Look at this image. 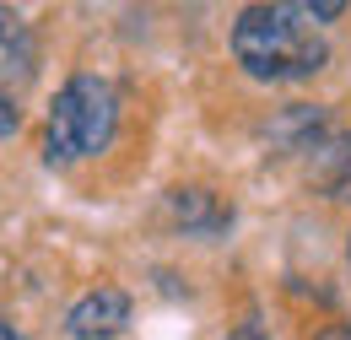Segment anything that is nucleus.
Here are the masks:
<instances>
[{"mask_svg": "<svg viewBox=\"0 0 351 340\" xmlns=\"http://www.w3.org/2000/svg\"><path fill=\"white\" fill-rule=\"evenodd\" d=\"M319 340H351V324H330V330H324Z\"/></svg>", "mask_w": 351, "mask_h": 340, "instance_id": "8", "label": "nucleus"}, {"mask_svg": "<svg viewBox=\"0 0 351 340\" xmlns=\"http://www.w3.org/2000/svg\"><path fill=\"white\" fill-rule=\"evenodd\" d=\"M125 324H130V298H125L119 287L87 292V298L71 308V319H65V330L76 340H108V335H119Z\"/></svg>", "mask_w": 351, "mask_h": 340, "instance_id": "3", "label": "nucleus"}, {"mask_svg": "<svg viewBox=\"0 0 351 340\" xmlns=\"http://www.w3.org/2000/svg\"><path fill=\"white\" fill-rule=\"evenodd\" d=\"M33 65H38V49H33L27 22L0 5V97L16 103V92L33 82Z\"/></svg>", "mask_w": 351, "mask_h": 340, "instance_id": "4", "label": "nucleus"}, {"mask_svg": "<svg viewBox=\"0 0 351 340\" xmlns=\"http://www.w3.org/2000/svg\"><path fill=\"white\" fill-rule=\"evenodd\" d=\"M119 125V97L103 76H71L60 86L54 108H49V157L76 162V157H97Z\"/></svg>", "mask_w": 351, "mask_h": 340, "instance_id": "2", "label": "nucleus"}, {"mask_svg": "<svg viewBox=\"0 0 351 340\" xmlns=\"http://www.w3.org/2000/svg\"><path fill=\"white\" fill-rule=\"evenodd\" d=\"M0 340H22V330H16V324H5V319H0Z\"/></svg>", "mask_w": 351, "mask_h": 340, "instance_id": "10", "label": "nucleus"}, {"mask_svg": "<svg viewBox=\"0 0 351 340\" xmlns=\"http://www.w3.org/2000/svg\"><path fill=\"white\" fill-rule=\"evenodd\" d=\"M178 216H184L189 227H217V221H221V216H211L206 189H178Z\"/></svg>", "mask_w": 351, "mask_h": 340, "instance_id": "6", "label": "nucleus"}, {"mask_svg": "<svg viewBox=\"0 0 351 340\" xmlns=\"http://www.w3.org/2000/svg\"><path fill=\"white\" fill-rule=\"evenodd\" d=\"M308 178H313V184H319L330 200H351V130L313 141V162H308Z\"/></svg>", "mask_w": 351, "mask_h": 340, "instance_id": "5", "label": "nucleus"}, {"mask_svg": "<svg viewBox=\"0 0 351 340\" xmlns=\"http://www.w3.org/2000/svg\"><path fill=\"white\" fill-rule=\"evenodd\" d=\"M232 340H265V335H260V324H238V335H232Z\"/></svg>", "mask_w": 351, "mask_h": 340, "instance_id": "9", "label": "nucleus"}, {"mask_svg": "<svg viewBox=\"0 0 351 340\" xmlns=\"http://www.w3.org/2000/svg\"><path fill=\"white\" fill-rule=\"evenodd\" d=\"M16 125H22V114H16V103H11V97H0V135H11Z\"/></svg>", "mask_w": 351, "mask_h": 340, "instance_id": "7", "label": "nucleus"}, {"mask_svg": "<svg viewBox=\"0 0 351 340\" xmlns=\"http://www.w3.org/2000/svg\"><path fill=\"white\" fill-rule=\"evenodd\" d=\"M341 16V5H249L232 27V54L260 82H303L324 71L330 43L319 22Z\"/></svg>", "mask_w": 351, "mask_h": 340, "instance_id": "1", "label": "nucleus"}]
</instances>
